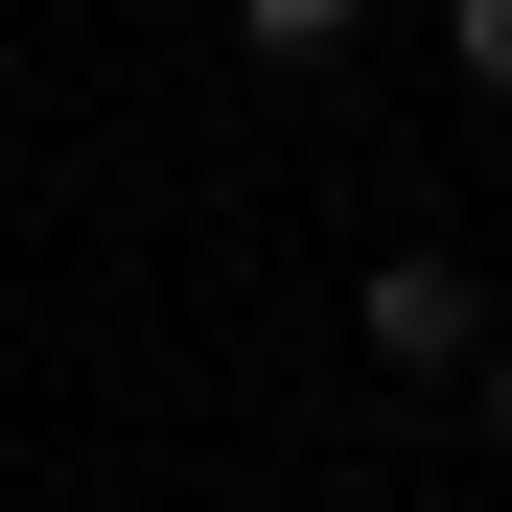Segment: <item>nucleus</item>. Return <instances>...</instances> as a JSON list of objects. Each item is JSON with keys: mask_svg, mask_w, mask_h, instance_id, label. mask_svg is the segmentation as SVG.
<instances>
[{"mask_svg": "<svg viewBox=\"0 0 512 512\" xmlns=\"http://www.w3.org/2000/svg\"><path fill=\"white\" fill-rule=\"evenodd\" d=\"M443 47H466V94H512V0H443Z\"/></svg>", "mask_w": 512, "mask_h": 512, "instance_id": "obj_3", "label": "nucleus"}, {"mask_svg": "<svg viewBox=\"0 0 512 512\" xmlns=\"http://www.w3.org/2000/svg\"><path fill=\"white\" fill-rule=\"evenodd\" d=\"M350 326H373V373H489V350H512L466 256H373V303H350Z\"/></svg>", "mask_w": 512, "mask_h": 512, "instance_id": "obj_1", "label": "nucleus"}, {"mask_svg": "<svg viewBox=\"0 0 512 512\" xmlns=\"http://www.w3.org/2000/svg\"><path fill=\"white\" fill-rule=\"evenodd\" d=\"M489 443H512V350H489Z\"/></svg>", "mask_w": 512, "mask_h": 512, "instance_id": "obj_4", "label": "nucleus"}, {"mask_svg": "<svg viewBox=\"0 0 512 512\" xmlns=\"http://www.w3.org/2000/svg\"><path fill=\"white\" fill-rule=\"evenodd\" d=\"M350 24H373V0H233V47H256V70H350Z\"/></svg>", "mask_w": 512, "mask_h": 512, "instance_id": "obj_2", "label": "nucleus"}]
</instances>
